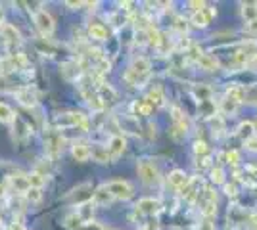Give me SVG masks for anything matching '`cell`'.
<instances>
[{
	"label": "cell",
	"instance_id": "6da1fadb",
	"mask_svg": "<svg viewBox=\"0 0 257 230\" xmlns=\"http://www.w3.org/2000/svg\"><path fill=\"white\" fill-rule=\"evenodd\" d=\"M150 73H152L150 60L144 58V56H139V58H135L131 62V66H128V69L125 71L123 77H125L127 85H131V87H144L148 83V79H150Z\"/></svg>",
	"mask_w": 257,
	"mask_h": 230
},
{
	"label": "cell",
	"instance_id": "7a4b0ae2",
	"mask_svg": "<svg viewBox=\"0 0 257 230\" xmlns=\"http://www.w3.org/2000/svg\"><path fill=\"white\" fill-rule=\"evenodd\" d=\"M92 194H94V186H92V182H81V184H77L71 192H67L65 201H67L69 205H77V207H81V205H86V203L92 199Z\"/></svg>",
	"mask_w": 257,
	"mask_h": 230
},
{
	"label": "cell",
	"instance_id": "3957f363",
	"mask_svg": "<svg viewBox=\"0 0 257 230\" xmlns=\"http://www.w3.org/2000/svg\"><path fill=\"white\" fill-rule=\"evenodd\" d=\"M33 22H35L37 31L44 37V41H48V39L54 35L56 23H54L52 14H50L48 10H37L35 14H33Z\"/></svg>",
	"mask_w": 257,
	"mask_h": 230
},
{
	"label": "cell",
	"instance_id": "277c9868",
	"mask_svg": "<svg viewBox=\"0 0 257 230\" xmlns=\"http://www.w3.org/2000/svg\"><path fill=\"white\" fill-rule=\"evenodd\" d=\"M137 173H139L142 184L146 186H154L160 182V171H158V165L154 163L152 159H140L137 165Z\"/></svg>",
	"mask_w": 257,
	"mask_h": 230
},
{
	"label": "cell",
	"instance_id": "5b68a950",
	"mask_svg": "<svg viewBox=\"0 0 257 230\" xmlns=\"http://www.w3.org/2000/svg\"><path fill=\"white\" fill-rule=\"evenodd\" d=\"M107 190H109V194L113 196V199H123V201H127L131 197L135 196V188L131 182L127 180H121V178H115V180H109L106 182Z\"/></svg>",
	"mask_w": 257,
	"mask_h": 230
},
{
	"label": "cell",
	"instance_id": "8992f818",
	"mask_svg": "<svg viewBox=\"0 0 257 230\" xmlns=\"http://www.w3.org/2000/svg\"><path fill=\"white\" fill-rule=\"evenodd\" d=\"M27 58L23 54H8L6 58L0 60V75L4 77L6 73H12V71H22L27 67Z\"/></svg>",
	"mask_w": 257,
	"mask_h": 230
},
{
	"label": "cell",
	"instance_id": "52a82bcc",
	"mask_svg": "<svg viewBox=\"0 0 257 230\" xmlns=\"http://www.w3.org/2000/svg\"><path fill=\"white\" fill-rule=\"evenodd\" d=\"M255 58H257V43L255 41H246V43H242V46L236 50L234 62L240 64V66H246V64H251Z\"/></svg>",
	"mask_w": 257,
	"mask_h": 230
},
{
	"label": "cell",
	"instance_id": "ba28073f",
	"mask_svg": "<svg viewBox=\"0 0 257 230\" xmlns=\"http://www.w3.org/2000/svg\"><path fill=\"white\" fill-rule=\"evenodd\" d=\"M44 144H46V153H48L52 159H56V157L62 153V150H64V138H62L60 132L54 131V129L46 132Z\"/></svg>",
	"mask_w": 257,
	"mask_h": 230
},
{
	"label": "cell",
	"instance_id": "9c48e42d",
	"mask_svg": "<svg viewBox=\"0 0 257 230\" xmlns=\"http://www.w3.org/2000/svg\"><path fill=\"white\" fill-rule=\"evenodd\" d=\"M137 213L144 215V217H154L161 211V201L160 199H154V197H142L137 203Z\"/></svg>",
	"mask_w": 257,
	"mask_h": 230
},
{
	"label": "cell",
	"instance_id": "30bf717a",
	"mask_svg": "<svg viewBox=\"0 0 257 230\" xmlns=\"http://www.w3.org/2000/svg\"><path fill=\"white\" fill-rule=\"evenodd\" d=\"M0 37H2L4 44H8V46H20L22 44V33L12 23H0Z\"/></svg>",
	"mask_w": 257,
	"mask_h": 230
},
{
	"label": "cell",
	"instance_id": "8fae6325",
	"mask_svg": "<svg viewBox=\"0 0 257 230\" xmlns=\"http://www.w3.org/2000/svg\"><path fill=\"white\" fill-rule=\"evenodd\" d=\"M217 16V8L215 6H205L200 12L192 14V25L196 27H207L209 23L213 22V18Z\"/></svg>",
	"mask_w": 257,
	"mask_h": 230
},
{
	"label": "cell",
	"instance_id": "7c38bea8",
	"mask_svg": "<svg viewBox=\"0 0 257 230\" xmlns=\"http://www.w3.org/2000/svg\"><path fill=\"white\" fill-rule=\"evenodd\" d=\"M127 150V140L123 134H113L109 138V144H107V152L111 155V159H115L119 155H123V152Z\"/></svg>",
	"mask_w": 257,
	"mask_h": 230
},
{
	"label": "cell",
	"instance_id": "4fadbf2b",
	"mask_svg": "<svg viewBox=\"0 0 257 230\" xmlns=\"http://www.w3.org/2000/svg\"><path fill=\"white\" fill-rule=\"evenodd\" d=\"M8 186L18 192V194H27V190L31 188L29 184V176L27 175H10L8 176Z\"/></svg>",
	"mask_w": 257,
	"mask_h": 230
},
{
	"label": "cell",
	"instance_id": "5bb4252c",
	"mask_svg": "<svg viewBox=\"0 0 257 230\" xmlns=\"http://www.w3.org/2000/svg\"><path fill=\"white\" fill-rule=\"evenodd\" d=\"M113 201V196L109 194V190H107L106 184H102V186H98L94 190V194H92V203L98 205V207H106Z\"/></svg>",
	"mask_w": 257,
	"mask_h": 230
},
{
	"label": "cell",
	"instance_id": "9a60e30c",
	"mask_svg": "<svg viewBox=\"0 0 257 230\" xmlns=\"http://www.w3.org/2000/svg\"><path fill=\"white\" fill-rule=\"evenodd\" d=\"M71 155H73V159L79 161V163H85L90 159V144L86 142H75L71 146Z\"/></svg>",
	"mask_w": 257,
	"mask_h": 230
},
{
	"label": "cell",
	"instance_id": "2e32d148",
	"mask_svg": "<svg viewBox=\"0 0 257 230\" xmlns=\"http://www.w3.org/2000/svg\"><path fill=\"white\" fill-rule=\"evenodd\" d=\"M131 110H133V115H135V117H150L156 108H154L146 98H142V100H137V102L131 106Z\"/></svg>",
	"mask_w": 257,
	"mask_h": 230
},
{
	"label": "cell",
	"instance_id": "e0dca14e",
	"mask_svg": "<svg viewBox=\"0 0 257 230\" xmlns=\"http://www.w3.org/2000/svg\"><path fill=\"white\" fill-rule=\"evenodd\" d=\"M88 37L92 39V41H107V37H109V31H107V27L104 23H98V22H92L88 23Z\"/></svg>",
	"mask_w": 257,
	"mask_h": 230
},
{
	"label": "cell",
	"instance_id": "ac0fdd59",
	"mask_svg": "<svg viewBox=\"0 0 257 230\" xmlns=\"http://www.w3.org/2000/svg\"><path fill=\"white\" fill-rule=\"evenodd\" d=\"M90 157L98 161V163H109L111 161V155L107 152V146H100V144H92L90 148Z\"/></svg>",
	"mask_w": 257,
	"mask_h": 230
},
{
	"label": "cell",
	"instance_id": "d6986e66",
	"mask_svg": "<svg viewBox=\"0 0 257 230\" xmlns=\"http://www.w3.org/2000/svg\"><path fill=\"white\" fill-rule=\"evenodd\" d=\"M200 186H202V182H200ZM200 186H198V178H188V182L181 188L182 197H186V199H196L198 194H200Z\"/></svg>",
	"mask_w": 257,
	"mask_h": 230
},
{
	"label": "cell",
	"instance_id": "ffe728a7",
	"mask_svg": "<svg viewBox=\"0 0 257 230\" xmlns=\"http://www.w3.org/2000/svg\"><path fill=\"white\" fill-rule=\"evenodd\" d=\"M167 182H169L173 188L181 190V188L188 182V176H186V173L181 171V169H175V171H171V173L167 175Z\"/></svg>",
	"mask_w": 257,
	"mask_h": 230
},
{
	"label": "cell",
	"instance_id": "44dd1931",
	"mask_svg": "<svg viewBox=\"0 0 257 230\" xmlns=\"http://www.w3.org/2000/svg\"><path fill=\"white\" fill-rule=\"evenodd\" d=\"M225 100L226 102H230V104H234V106H240L242 102H244V87H230L226 90L225 94Z\"/></svg>",
	"mask_w": 257,
	"mask_h": 230
},
{
	"label": "cell",
	"instance_id": "7402d4cb",
	"mask_svg": "<svg viewBox=\"0 0 257 230\" xmlns=\"http://www.w3.org/2000/svg\"><path fill=\"white\" fill-rule=\"evenodd\" d=\"M196 62H198V66L202 67V69H205V71H215L217 67H219V64H217V60H215L213 56L209 54H196Z\"/></svg>",
	"mask_w": 257,
	"mask_h": 230
},
{
	"label": "cell",
	"instance_id": "603a6c76",
	"mask_svg": "<svg viewBox=\"0 0 257 230\" xmlns=\"http://www.w3.org/2000/svg\"><path fill=\"white\" fill-rule=\"evenodd\" d=\"M16 119H18V113L12 110L8 104L0 102V123H4V125H14Z\"/></svg>",
	"mask_w": 257,
	"mask_h": 230
},
{
	"label": "cell",
	"instance_id": "cb8c5ba5",
	"mask_svg": "<svg viewBox=\"0 0 257 230\" xmlns=\"http://www.w3.org/2000/svg\"><path fill=\"white\" fill-rule=\"evenodd\" d=\"M14 136H16V140H25V138L31 136V131H29L27 123H23L20 117L14 121Z\"/></svg>",
	"mask_w": 257,
	"mask_h": 230
},
{
	"label": "cell",
	"instance_id": "d4e9b609",
	"mask_svg": "<svg viewBox=\"0 0 257 230\" xmlns=\"http://www.w3.org/2000/svg\"><path fill=\"white\" fill-rule=\"evenodd\" d=\"M16 96L20 100V104H23L25 108H33L37 106V100H35V94L31 92V88H23V90H18Z\"/></svg>",
	"mask_w": 257,
	"mask_h": 230
},
{
	"label": "cell",
	"instance_id": "484cf974",
	"mask_svg": "<svg viewBox=\"0 0 257 230\" xmlns=\"http://www.w3.org/2000/svg\"><path fill=\"white\" fill-rule=\"evenodd\" d=\"M186 134H188V127L179 125V123H173V127L169 129V136H171V140H175V142L184 140V138H186Z\"/></svg>",
	"mask_w": 257,
	"mask_h": 230
},
{
	"label": "cell",
	"instance_id": "4316f807",
	"mask_svg": "<svg viewBox=\"0 0 257 230\" xmlns=\"http://www.w3.org/2000/svg\"><path fill=\"white\" fill-rule=\"evenodd\" d=\"M144 98L148 100L154 108H160V106H163V100H165V98H163V90H161L160 87H154L150 92L144 96Z\"/></svg>",
	"mask_w": 257,
	"mask_h": 230
},
{
	"label": "cell",
	"instance_id": "83f0119b",
	"mask_svg": "<svg viewBox=\"0 0 257 230\" xmlns=\"http://www.w3.org/2000/svg\"><path fill=\"white\" fill-rule=\"evenodd\" d=\"M242 16L247 23L257 20V2H246L242 4Z\"/></svg>",
	"mask_w": 257,
	"mask_h": 230
},
{
	"label": "cell",
	"instance_id": "f1b7e54d",
	"mask_svg": "<svg viewBox=\"0 0 257 230\" xmlns=\"http://www.w3.org/2000/svg\"><path fill=\"white\" fill-rule=\"evenodd\" d=\"M238 134H240L242 138H246V140H249L251 136H255V125H253V123H249V121H246V123H242V125L238 127Z\"/></svg>",
	"mask_w": 257,
	"mask_h": 230
},
{
	"label": "cell",
	"instance_id": "f546056e",
	"mask_svg": "<svg viewBox=\"0 0 257 230\" xmlns=\"http://www.w3.org/2000/svg\"><path fill=\"white\" fill-rule=\"evenodd\" d=\"M244 102L257 106V85H249L244 88Z\"/></svg>",
	"mask_w": 257,
	"mask_h": 230
},
{
	"label": "cell",
	"instance_id": "4dcf8cb0",
	"mask_svg": "<svg viewBox=\"0 0 257 230\" xmlns=\"http://www.w3.org/2000/svg\"><path fill=\"white\" fill-rule=\"evenodd\" d=\"M29 176V184H31V188H43V184L46 182V175H43V173H39V171H35V173H31Z\"/></svg>",
	"mask_w": 257,
	"mask_h": 230
},
{
	"label": "cell",
	"instance_id": "1f68e13d",
	"mask_svg": "<svg viewBox=\"0 0 257 230\" xmlns=\"http://www.w3.org/2000/svg\"><path fill=\"white\" fill-rule=\"evenodd\" d=\"M211 180L215 184H225V171L221 167H213L211 169Z\"/></svg>",
	"mask_w": 257,
	"mask_h": 230
},
{
	"label": "cell",
	"instance_id": "d6a6232c",
	"mask_svg": "<svg viewBox=\"0 0 257 230\" xmlns=\"http://www.w3.org/2000/svg\"><path fill=\"white\" fill-rule=\"evenodd\" d=\"M25 196H27V199H29L31 203H39L41 197H43V192H41V188H29Z\"/></svg>",
	"mask_w": 257,
	"mask_h": 230
},
{
	"label": "cell",
	"instance_id": "836d02e7",
	"mask_svg": "<svg viewBox=\"0 0 257 230\" xmlns=\"http://www.w3.org/2000/svg\"><path fill=\"white\" fill-rule=\"evenodd\" d=\"M194 153H196V155H207V153H209V146H207L204 140H196V142H194Z\"/></svg>",
	"mask_w": 257,
	"mask_h": 230
},
{
	"label": "cell",
	"instance_id": "e575fe53",
	"mask_svg": "<svg viewBox=\"0 0 257 230\" xmlns=\"http://www.w3.org/2000/svg\"><path fill=\"white\" fill-rule=\"evenodd\" d=\"M77 230H109V228H106L102 222H96V220H88V222H85L81 228H77Z\"/></svg>",
	"mask_w": 257,
	"mask_h": 230
},
{
	"label": "cell",
	"instance_id": "d590c367",
	"mask_svg": "<svg viewBox=\"0 0 257 230\" xmlns=\"http://www.w3.org/2000/svg\"><path fill=\"white\" fill-rule=\"evenodd\" d=\"M198 230H215V217H204Z\"/></svg>",
	"mask_w": 257,
	"mask_h": 230
},
{
	"label": "cell",
	"instance_id": "8d00e7d4",
	"mask_svg": "<svg viewBox=\"0 0 257 230\" xmlns=\"http://www.w3.org/2000/svg\"><path fill=\"white\" fill-rule=\"evenodd\" d=\"M226 159H228V163L230 165H238V161H240V153L236 152V150H230V152L226 153Z\"/></svg>",
	"mask_w": 257,
	"mask_h": 230
},
{
	"label": "cell",
	"instance_id": "74e56055",
	"mask_svg": "<svg viewBox=\"0 0 257 230\" xmlns=\"http://www.w3.org/2000/svg\"><path fill=\"white\" fill-rule=\"evenodd\" d=\"M188 6L192 8V12H200L202 8H205L207 4H205V2H196V0H192V2H188Z\"/></svg>",
	"mask_w": 257,
	"mask_h": 230
},
{
	"label": "cell",
	"instance_id": "f35d334b",
	"mask_svg": "<svg viewBox=\"0 0 257 230\" xmlns=\"http://www.w3.org/2000/svg\"><path fill=\"white\" fill-rule=\"evenodd\" d=\"M246 146H247V150H253V152H257V136H251L249 140H246Z\"/></svg>",
	"mask_w": 257,
	"mask_h": 230
},
{
	"label": "cell",
	"instance_id": "ab89813d",
	"mask_svg": "<svg viewBox=\"0 0 257 230\" xmlns=\"http://www.w3.org/2000/svg\"><path fill=\"white\" fill-rule=\"evenodd\" d=\"M8 85H10V83H8V81H6V77H2L0 75V90H2V92H4V90H8Z\"/></svg>",
	"mask_w": 257,
	"mask_h": 230
},
{
	"label": "cell",
	"instance_id": "60d3db41",
	"mask_svg": "<svg viewBox=\"0 0 257 230\" xmlns=\"http://www.w3.org/2000/svg\"><path fill=\"white\" fill-rule=\"evenodd\" d=\"M246 27H247V31H249V33L257 35V20H255V22H249Z\"/></svg>",
	"mask_w": 257,
	"mask_h": 230
},
{
	"label": "cell",
	"instance_id": "b9f144b4",
	"mask_svg": "<svg viewBox=\"0 0 257 230\" xmlns=\"http://www.w3.org/2000/svg\"><path fill=\"white\" fill-rule=\"evenodd\" d=\"M225 190H226V194H228V196H234L236 194V188L232 186V184H225Z\"/></svg>",
	"mask_w": 257,
	"mask_h": 230
},
{
	"label": "cell",
	"instance_id": "7bdbcfd3",
	"mask_svg": "<svg viewBox=\"0 0 257 230\" xmlns=\"http://www.w3.org/2000/svg\"><path fill=\"white\" fill-rule=\"evenodd\" d=\"M8 230H25V228H23V226L20 224V222H12L10 228H8Z\"/></svg>",
	"mask_w": 257,
	"mask_h": 230
},
{
	"label": "cell",
	"instance_id": "ee69618b",
	"mask_svg": "<svg viewBox=\"0 0 257 230\" xmlns=\"http://www.w3.org/2000/svg\"><path fill=\"white\" fill-rule=\"evenodd\" d=\"M2 196H4V186L0 184V199H2Z\"/></svg>",
	"mask_w": 257,
	"mask_h": 230
},
{
	"label": "cell",
	"instance_id": "f6af8a7d",
	"mask_svg": "<svg viewBox=\"0 0 257 230\" xmlns=\"http://www.w3.org/2000/svg\"><path fill=\"white\" fill-rule=\"evenodd\" d=\"M0 20H2V6H0ZM2 23V22H0Z\"/></svg>",
	"mask_w": 257,
	"mask_h": 230
},
{
	"label": "cell",
	"instance_id": "bcb514c9",
	"mask_svg": "<svg viewBox=\"0 0 257 230\" xmlns=\"http://www.w3.org/2000/svg\"><path fill=\"white\" fill-rule=\"evenodd\" d=\"M0 228H2V220H0Z\"/></svg>",
	"mask_w": 257,
	"mask_h": 230
}]
</instances>
